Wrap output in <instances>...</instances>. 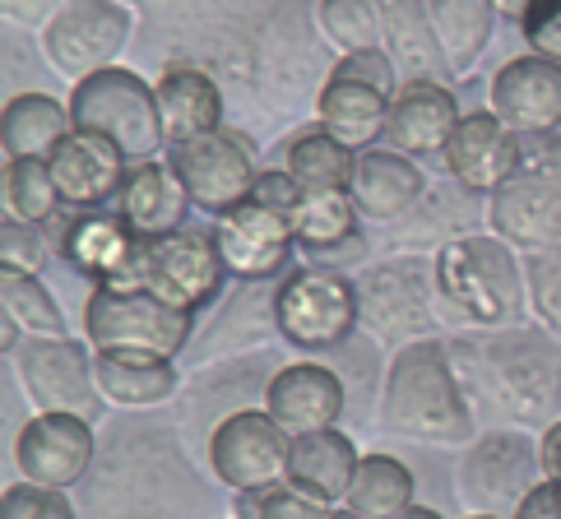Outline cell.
I'll use <instances>...</instances> for the list:
<instances>
[{
  "label": "cell",
  "mask_w": 561,
  "mask_h": 519,
  "mask_svg": "<svg viewBox=\"0 0 561 519\" xmlns=\"http://www.w3.org/2000/svg\"><path fill=\"white\" fill-rule=\"evenodd\" d=\"M525 284H529V311L538 315V325L552 338H561V242L525 255Z\"/></svg>",
  "instance_id": "obj_39"
},
{
  "label": "cell",
  "mask_w": 561,
  "mask_h": 519,
  "mask_svg": "<svg viewBox=\"0 0 561 519\" xmlns=\"http://www.w3.org/2000/svg\"><path fill=\"white\" fill-rule=\"evenodd\" d=\"M459 116H465L459 112V97L440 79H409L390 97L386 139H390V149L409 158H436V153H446Z\"/></svg>",
  "instance_id": "obj_22"
},
{
  "label": "cell",
  "mask_w": 561,
  "mask_h": 519,
  "mask_svg": "<svg viewBox=\"0 0 561 519\" xmlns=\"http://www.w3.org/2000/svg\"><path fill=\"white\" fill-rule=\"evenodd\" d=\"M70 122L107 135L122 145L130 163H145L168 145L163 130V107H158V89L145 84V74L126 66H107L98 74L75 79L70 89Z\"/></svg>",
  "instance_id": "obj_7"
},
{
  "label": "cell",
  "mask_w": 561,
  "mask_h": 519,
  "mask_svg": "<svg viewBox=\"0 0 561 519\" xmlns=\"http://www.w3.org/2000/svg\"><path fill=\"white\" fill-rule=\"evenodd\" d=\"M66 0H5V14L19 19V24H33V19H51Z\"/></svg>",
  "instance_id": "obj_47"
},
{
  "label": "cell",
  "mask_w": 561,
  "mask_h": 519,
  "mask_svg": "<svg viewBox=\"0 0 561 519\" xmlns=\"http://www.w3.org/2000/svg\"><path fill=\"white\" fill-rule=\"evenodd\" d=\"M511 519H561V501H557V483L543 477V483H534L529 496L515 506Z\"/></svg>",
  "instance_id": "obj_45"
},
{
  "label": "cell",
  "mask_w": 561,
  "mask_h": 519,
  "mask_svg": "<svg viewBox=\"0 0 561 519\" xmlns=\"http://www.w3.org/2000/svg\"><path fill=\"white\" fill-rule=\"evenodd\" d=\"M84 334L93 353L103 348H145L163 357H182L191 348L195 315L168 307L163 297L145 288H116L98 284L93 297L84 302Z\"/></svg>",
  "instance_id": "obj_9"
},
{
  "label": "cell",
  "mask_w": 561,
  "mask_h": 519,
  "mask_svg": "<svg viewBox=\"0 0 561 519\" xmlns=\"http://www.w3.org/2000/svg\"><path fill=\"white\" fill-rule=\"evenodd\" d=\"M519 33H525V43L538 51V56H552V61H561V0H543L525 24H519Z\"/></svg>",
  "instance_id": "obj_43"
},
{
  "label": "cell",
  "mask_w": 561,
  "mask_h": 519,
  "mask_svg": "<svg viewBox=\"0 0 561 519\" xmlns=\"http://www.w3.org/2000/svg\"><path fill=\"white\" fill-rule=\"evenodd\" d=\"M93 357L98 353L79 338H24L14 353V376L37 413H79L93 423L107 404L93 376Z\"/></svg>",
  "instance_id": "obj_13"
},
{
  "label": "cell",
  "mask_w": 561,
  "mask_h": 519,
  "mask_svg": "<svg viewBox=\"0 0 561 519\" xmlns=\"http://www.w3.org/2000/svg\"><path fill=\"white\" fill-rule=\"evenodd\" d=\"M224 284H228V260L218 251V237L214 228H195V223L149 237L139 246L135 265L116 278V288H145L191 315L214 307L224 297Z\"/></svg>",
  "instance_id": "obj_6"
},
{
  "label": "cell",
  "mask_w": 561,
  "mask_h": 519,
  "mask_svg": "<svg viewBox=\"0 0 561 519\" xmlns=\"http://www.w3.org/2000/svg\"><path fill=\"white\" fill-rule=\"evenodd\" d=\"M0 519H79V506L61 487H37V483H10L0 496Z\"/></svg>",
  "instance_id": "obj_41"
},
{
  "label": "cell",
  "mask_w": 561,
  "mask_h": 519,
  "mask_svg": "<svg viewBox=\"0 0 561 519\" xmlns=\"http://www.w3.org/2000/svg\"><path fill=\"white\" fill-rule=\"evenodd\" d=\"M237 519H330V506L311 501L293 483H274V487L237 492Z\"/></svg>",
  "instance_id": "obj_40"
},
{
  "label": "cell",
  "mask_w": 561,
  "mask_h": 519,
  "mask_svg": "<svg viewBox=\"0 0 561 519\" xmlns=\"http://www.w3.org/2000/svg\"><path fill=\"white\" fill-rule=\"evenodd\" d=\"M79 519H214V492L168 427L122 423L79 483Z\"/></svg>",
  "instance_id": "obj_1"
},
{
  "label": "cell",
  "mask_w": 561,
  "mask_h": 519,
  "mask_svg": "<svg viewBox=\"0 0 561 519\" xmlns=\"http://www.w3.org/2000/svg\"><path fill=\"white\" fill-rule=\"evenodd\" d=\"M450 362L473 413L511 427H552L561 417V338L548 330L455 334Z\"/></svg>",
  "instance_id": "obj_2"
},
{
  "label": "cell",
  "mask_w": 561,
  "mask_h": 519,
  "mask_svg": "<svg viewBox=\"0 0 561 519\" xmlns=\"http://www.w3.org/2000/svg\"><path fill=\"white\" fill-rule=\"evenodd\" d=\"M168 168L182 176L191 205L214 214V218L237 209L242 199H251L255 176H260L255 172V149L232 130H209L199 139H186V145H172Z\"/></svg>",
  "instance_id": "obj_15"
},
{
  "label": "cell",
  "mask_w": 561,
  "mask_h": 519,
  "mask_svg": "<svg viewBox=\"0 0 561 519\" xmlns=\"http://www.w3.org/2000/svg\"><path fill=\"white\" fill-rule=\"evenodd\" d=\"M357 205L348 191H307L297 199V214H293V232H297V251L302 255H320V251H334L357 237Z\"/></svg>",
  "instance_id": "obj_35"
},
{
  "label": "cell",
  "mask_w": 561,
  "mask_h": 519,
  "mask_svg": "<svg viewBox=\"0 0 561 519\" xmlns=\"http://www.w3.org/2000/svg\"><path fill=\"white\" fill-rule=\"evenodd\" d=\"M538 459H543V477L561 483V417L552 427H543V436H538Z\"/></svg>",
  "instance_id": "obj_46"
},
{
  "label": "cell",
  "mask_w": 561,
  "mask_h": 519,
  "mask_svg": "<svg viewBox=\"0 0 561 519\" xmlns=\"http://www.w3.org/2000/svg\"><path fill=\"white\" fill-rule=\"evenodd\" d=\"M316 28L339 56L380 47L376 0H316Z\"/></svg>",
  "instance_id": "obj_38"
},
{
  "label": "cell",
  "mask_w": 561,
  "mask_h": 519,
  "mask_svg": "<svg viewBox=\"0 0 561 519\" xmlns=\"http://www.w3.org/2000/svg\"><path fill=\"white\" fill-rule=\"evenodd\" d=\"M284 168L307 191H348L353 172H357V149H348L344 139H334L325 126H316V130H302L297 139H288Z\"/></svg>",
  "instance_id": "obj_33"
},
{
  "label": "cell",
  "mask_w": 561,
  "mask_h": 519,
  "mask_svg": "<svg viewBox=\"0 0 561 519\" xmlns=\"http://www.w3.org/2000/svg\"><path fill=\"white\" fill-rule=\"evenodd\" d=\"M0 307L28 338H70L66 311L51 297V288L28 269L0 265Z\"/></svg>",
  "instance_id": "obj_36"
},
{
  "label": "cell",
  "mask_w": 561,
  "mask_h": 519,
  "mask_svg": "<svg viewBox=\"0 0 561 519\" xmlns=\"http://www.w3.org/2000/svg\"><path fill=\"white\" fill-rule=\"evenodd\" d=\"M413 469L394 454H363L357 477L344 496V506L357 510L363 519H394L399 510L413 506Z\"/></svg>",
  "instance_id": "obj_34"
},
{
  "label": "cell",
  "mask_w": 561,
  "mask_h": 519,
  "mask_svg": "<svg viewBox=\"0 0 561 519\" xmlns=\"http://www.w3.org/2000/svg\"><path fill=\"white\" fill-rule=\"evenodd\" d=\"M469 519H501V515H483V510H473V515H469Z\"/></svg>",
  "instance_id": "obj_51"
},
{
  "label": "cell",
  "mask_w": 561,
  "mask_h": 519,
  "mask_svg": "<svg viewBox=\"0 0 561 519\" xmlns=\"http://www.w3.org/2000/svg\"><path fill=\"white\" fill-rule=\"evenodd\" d=\"M363 325V297L357 284L325 265H297L274 288V330L288 348L325 353L348 344Z\"/></svg>",
  "instance_id": "obj_8"
},
{
  "label": "cell",
  "mask_w": 561,
  "mask_h": 519,
  "mask_svg": "<svg viewBox=\"0 0 561 519\" xmlns=\"http://www.w3.org/2000/svg\"><path fill=\"white\" fill-rule=\"evenodd\" d=\"M557 501H561V483H557Z\"/></svg>",
  "instance_id": "obj_52"
},
{
  "label": "cell",
  "mask_w": 561,
  "mask_h": 519,
  "mask_svg": "<svg viewBox=\"0 0 561 519\" xmlns=\"http://www.w3.org/2000/svg\"><path fill=\"white\" fill-rule=\"evenodd\" d=\"M260 404L270 408V417L288 436H307V431L339 427V417L348 408V390H344V376L325 362H288L270 371Z\"/></svg>",
  "instance_id": "obj_18"
},
{
  "label": "cell",
  "mask_w": 561,
  "mask_h": 519,
  "mask_svg": "<svg viewBox=\"0 0 561 519\" xmlns=\"http://www.w3.org/2000/svg\"><path fill=\"white\" fill-rule=\"evenodd\" d=\"M380 427L417 446H473V404L455 376L446 338L394 348L380 390Z\"/></svg>",
  "instance_id": "obj_3"
},
{
  "label": "cell",
  "mask_w": 561,
  "mask_h": 519,
  "mask_svg": "<svg viewBox=\"0 0 561 519\" xmlns=\"http://www.w3.org/2000/svg\"><path fill=\"white\" fill-rule=\"evenodd\" d=\"M376 14H380V47L390 51L399 84H409V79H440L446 84V74H455L436 43L427 0H376Z\"/></svg>",
  "instance_id": "obj_29"
},
{
  "label": "cell",
  "mask_w": 561,
  "mask_h": 519,
  "mask_svg": "<svg viewBox=\"0 0 561 519\" xmlns=\"http://www.w3.org/2000/svg\"><path fill=\"white\" fill-rule=\"evenodd\" d=\"M330 519H363V515L348 510V506H334V510H330Z\"/></svg>",
  "instance_id": "obj_50"
},
{
  "label": "cell",
  "mask_w": 561,
  "mask_h": 519,
  "mask_svg": "<svg viewBox=\"0 0 561 519\" xmlns=\"http://www.w3.org/2000/svg\"><path fill=\"white\" fill-rule=\"evenodd\" d=\"M214 237H218V251L228 260V274H237L242 284H260V278L284 274L293 265V251H297L293 218L260 205V199H242L237 209L218 214Z\"/></svg>",
  "instance_id": "obj_17"
},
{
  "label": "cell",
  "mask_w": 561,
  "mask_h": 519,
  "mask_svg": "<svg viewBox=\"0 0 561 519\" xmlns=\"http://www.w3.org/2000/svg\"><path fill=\"white\" fill-rule=\"evenodd\" d=\"M288 450H293V436L274 423L265 404L218 417L209 441H205V459H209L214 477L232 492H255V487L284 483Z\"/></svg>",
  "instance_id": "obj_11"
},
{
  "label": "cell",
  "mask_w": 561,
  "mask_h": 519,
  "mask_svg": "<svg viewBox=\"0 0 561 519\" xmlns=\"http://www.w3.org/2000/svg\"><path fill=\"white\" fill-rule=\"evenodd\" d=\"M93 376L107 404L116 408H153L182 390L176 357L145 353V348H103L93 357Z\"/></svg>",
  "instance_id": "obj_27"
},
{
  "label": "cell",
  "mask_w": 561,
  "mask_h": 519,
  "mask_svg": "<svg viewBox=\"0 0 561 519\" xmlns=\"http://www.w3.org/2000/svg\"><path fill=\"white\" fill-rule=\"evenodd\" d=\"M51 176L61 186V199L70 209H98L107 199L122 195L126 186V172H130V158L122 145H112L107 135L75 126L61 145L47 153Z\"/></svg>",
  "instance_id": "obj_19"
},
{
  "label": "cell",
  "mask_w": 561,
  "mask_h": 519,
  "mask_svg": "<svg viewBox=\"0 0 561 519\" xmlns=\"http://www.w3.org/2000/svg\"><path fill=\"white\" fill-rule=\"evenodd\" d=\"M153 89H158V107H163L168 145H186V139L224 130V89L199 66H168Z\"/></svg>",
  "instance_id": "obj_30"
},
{
  "label": "cell",
  "mask_w": 561,
  "mask_h": 519,
  "mask_svg": "<svg viewBox=\"0 0 561 519\" xmlns=\"http://www.w3.org/2000/svg\"><path fill=\"white\" fill-rule=\"evenodd\" d=\"M436 297L455 321L473 330H511L525 321L529 311V284L525 265L515 260V246L501 237H455V242L436 246Z\"/></svg>",
  "instance_id": "obj_4"
},
{
  "label": "cell",
  "mask_w": 561,
  "mask_h": 519,
  "mask_svg": "<svg viewBox=\"0 0 561 519\" xmlns=\"http://www.w3.org/2000/svg\"><path fill=\"white\" fill-rule=\"evenodd\" d=\"M488 228L515 251L561 242V135H519V163L506 186L488 195Z\"/></svg>",
  "instance_id": "obj_5"
},
{
  "label": "cell",
  "mask_w": 561,
  "mask_h": 519,
  "mask_svg": "<svg viewBox=\"0 0 561 519\" xmlns=\"http://www.w3.org/2000/svg\"><path fill=\"white\" fill-rule=\"evenodd\" d=\"M390 97L394 93L367 84V79L330 70L325 84L316 93V116H320V126H325L334 139H344L348 149H371L376 139L386 135Z\"/></svg>",
  "instance_id": "obj_28"
},
{
  "label": "cell",
  "mask_w": 561,
  "mask_h": 519,
  "mask_svg": "<svg viewBox=\"0 0 561 519\" xmlns=\"http://www.w3.org/2000/svg\"><path fill=\"white\" fill-rule=\"evenodd\" d=\"M191 195L182 186V176L168 168V158H145V163H130L126 172V186L116 195V214L145 237H163V232H176L191 223Z\"/></svg>",
  "instance_id": "obj_26"
},
{
  "label": "cell",
  "mask_w": 561,
  "mask_h": 519,
  "mask_svg": "<svg viewBox=\"0 0 561 519\" xmlns=\"http://www.w3.org/2000/svg\"><path fill=\"white\" fill-rule=\"evenodd\" d=\"M98 459L93 423L79 413H33L14 436V464L37 487H79Z\"/></svg>",
  "instance_id": "obj_16"
},
{
  "label": "cell",
  "mask_w": 561,
  "mask_h": 519,
  "mask_svg": "<svg viewBox=\"0 0 561 519\" xmlns=\"http://www.w3.org/2000/svg\"><path fill=\"white\" fill-rule=\"evenodd\" d=\"M432 10V28L436 43L446 51V66L455 70V79L478 66V56L492 43V24H496V5L492 0H427Z\"/></svg>",
  "instance_id": "obj_32"
},
{
  "label": "cell",
  "mask_w": 561,
  "mask_h": 519,
  "mask_svg": "<svg viewBox=\"0 0 561 519\" xmlns=\"http://www.w3.org/2000/svg\"><path fill=\"white\" fill-rule=\"evenodd\" d=\"M5 209L33 228L56 223L66 199H61V186H56L47 158H5Z\"/></svg>",
  "instance_id": "obj_37"
},
{
  "label": "cell",
  "mask_w": 561,
  "mask_h": 519,
  "mask_svg": "<svg viewBox=\"0 0 561 519\" xmlns=\"http://www.w3.org/2000/svg\"><path fill=\"white\" fill-rule=\"evenodd\" d=\"M440 158H446V172L465 191L492 195L496 186H506V176L519 163V135L501 122L492 107L488 112H465Z\"/></svg>",
  "instance_id": "obj_21"
},
{
  "label": "cell",
  "mask_w": 561,
  "mask_h": 519,
  "mask_svg": "<svg viewBox=\"0 0 561 519\" xmlns=\"http://www.w3.org/2000/svg\"><path fill=\"white\" fill-rule=\"evenodd\" d=\"M348 195L367 223H399L427 195V176L399 149H357Z\"/></svg>",
  "instance_id": "obj_23"
},
{
  "label": "cell",
  "mask_w": 561,
  "mask_h": 519,
  "mask_svg": "<svg viewBox=\"0 0 561 519\" xmlns=\"http://www.w3.org/2000/svg\"><path fill=\"white\" fill-rule=\"evenodd\" d=\"M363 297V321L386 344H417L436 334V269L423 265L417 255L404 260H380L357 278Z\"/></svg>",
  "instance_id": "obj_10"
},
{
  "label": "cell",
  "mask_w": 561,
  "mask_h": 519,
  "mask_svg": "<svg viewBox=\"0 0 561 519\" xmlns=\"http://www.w3.org/2000/svg\"><path fill=\"white\" fill-rule=\"evenodd\" d=\"M492 112L515 135L561 130V61L552 56H515L492 74Z\"/></svg>",
  "instance_id": "obj_20"
},
{
  "label": "cell",
  "mask_w": 561,
  "mask_h": 519,
  "mask_svg": "<svg viewBox=\"0 0 561 519\" xmlns=\"http://www.w3.org/2000/svg\"><path fill=\"white\" fill-rule=\"evenodd\" d=\"M47 242H43V228L24 223L5 209V223H0V265H14V269H28V274H43L47 265Z\"/></svg>",
  "instance_id": "obj_42"
},
{
  "label": "cell",
  "mask_w": 561,
  "mask_h": 519,
  "mask_svg": "<svg viewBox=\"0 0 561 519\" xmlns=\"http://www.w3.org/2000/svg\"><path fill=\"white\" fill-rule=\"evenodd\" d=\"M135 14L122 0H66L43 24V51L66 79H84L116 66L130 47Z\"/></svg>",
  "instance_id": "obj_12"
},
{
  "label": "cell",
  "mask_w": 561,
  "mask_h": 519,
  "mask_svg": "<svg viewBox=\"0 0 561 519\" xmlns=\"http://www.w3.org/2000/svg\"><path fill=\"white\" fill-rule=\"evenodd\" d=\"M394 519H446V515H440V510H432V506H417V501H413L409 510H399Z\"/></svg>",
  "instance_id": "obj_49"
},
{
  "label": "cell",
  "mask_w": 561,
  "mask_h": 519,
  "mask_svg": "<svg viewBox=\"0 0 561 519\" xmlns=\"http://www.w3.org/2000/svg\"><path fill=\"white\" fill-rule=\"evenodd\" d=\"M492 5H496L501 19H511V24H525V19H529L538 5H543V0H492Z\"/></svg>",
  "instance_id": "obj_48"
},
{
  "label": "cell",
  "mask_w": 561,
  "mask_h": 519,
  "mask_svg": "<svg viewBox=\"0 0 561 519\" xmlns=\"http://www.w3.org/2000/svg\"><path fill=\"white\" fill-rule=\"evenodd\" d=\"M251 199H260V205H270V209H278V214H297V199H302V182L284 168V172H260L255 176V191H251Z\"/></svg>",
  "instance_id": "obj_44"
},
{
  "label": "cell",
  "mask_w": 561,
  "mask_h": 519,
  "mask_svg": "<svg viewBox=\"0 0 561 519\" xmlns=\"http://www.w3.org/2000/svg\"><path fill=\"white\" fill-rule=\"evenodd\" d=\"M145 237H139L122 214H98L84 209L79 218H70V228L61 232V255L75 274L93 278V284H116L130 265Z\"/></svg>",
  "instance_id": "obj_24"
},
{
  "label": "cell",
  "mask_w": 561,
  "mask_h": 519,
  "mask_svg": "<svg viewBox=\"0 0 561 519\" xmlns=\"http://www.w3.org/2000/svg\"><path fill=\"white\" fill-rule=\"evenodd\" d=\"M357 454L353 436L339 431V427H325V431H307V436H293V450H288V477L297 492H307L311 501L320 506H344V496L357 477Z\"/></svg>",
  "instance_id": "obj_25"
},
{
  "label": "cell",
  "mask_w": 561,
  "mask_h": 519,
  "mask_svg": "<svg viewBox=\"0 0 561 519\" xmlns=\"http://www.w3.org/2000/svg\"><path fill=\"white\" fill-rule=\"evenodd\" d=\"M538 473H543L538 441H529L519 427H501L469 446L465 464H459V496H465L469 510L511 519L515 506L538 483Z\"/></svg>",
  "instance_id": "obj_14"
},
{
  "label": "cell",
  "mask_w": 561,
  "mask_h": 519,
  "mask_svg": "<svg viewBox=\"0 0 561 519\" xmlns=\"http://www.w3.org/2000/svg\"><path fill=\"white\" fill-rule=\"evenodd\" d=\"M70 130V107L56 103L51 93H14L5 103V116H0L5 158H47Z\"/></svg>",
  "instance_id": "obj_31"
}]
</instances>
